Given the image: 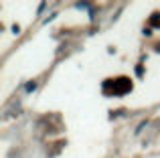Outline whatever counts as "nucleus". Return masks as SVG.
<instances>
[{
	"label": "nucleus",
	"mask_w": 160,
	"mask_h": 158,
	"mask_svg": "<svg viewBox=\"0 0 160 158\" xmlns=\"http://www.w3.org/2000/svg\"><path fill=\"white\" fill-rule=\"evenodd\" d=\"M34 87H37V83H26V91H30V89H34Z\"/></svg>",
	"instance_id": "obj_1"
}]
</instances>
